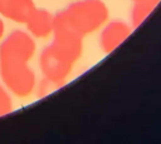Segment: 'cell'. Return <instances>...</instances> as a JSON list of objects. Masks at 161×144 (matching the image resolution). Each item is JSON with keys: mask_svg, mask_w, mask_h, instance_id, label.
<instances>
[{"mask_svg": "<svg viewBox=\"0 0 161 144\" xmlns=\"http://www.w3.org/2000/svg\"><path fill=\"white\" fill-rule=\"evenodd\" d=\"M53 34V43L43 49L39 65L45 79L57 85H62L73 63L82 53V39L78 33L57 19H54Z\"/></svg>", "mask_w": 161, "mask_h": 144, "instance_id": "cell-2", "label": "cell"}, {"mask_svg": "<svg viewBox=\"0 0 161 144\" xmlns=\"http://www.w3.org/2000/svg\"><path fill=\"white\" fill-rule=\"evenodd\" d=\"M131 29L121 21H113L109 25H107L99 38L102 49L106 53L112 51L114 48H117L130 34Z\"/></svg>", "mask_w": 161, "mask_h": 144, "instance_id": "cell-6", "label": "cell"}, {"mask_svg": "<svg viewBox=\"0 0 161 144\" xmlns=\"http://www.w3.org/2000/svg\"><path fill=\"white\" fill-rule=\"evenodd\" d=\"M107 6L101 0H83L69 5L64 11L58 13L54 19L65 26L84 35L98 29L107 19Z\"/></svg>", "mask_w": 161, "mask_h": 144, "instance_id": "cell-3", "label": "cell"}, {"mask_svg": "<svg viewBox=\"0 0 161 144\" xmlns=\"http://www.w3.org/2000/svg\"><path fill=\"white\" fill-rule=\"evenodd\" d=\"M35 9L33 0H0V14L16 23H26Z\"/></svg>", "mask_w": 161, "mask_h": 144, "instance_id": "cell-4", "label": "cell"}, {"mask_svg": "<svg viewBox=\"0 0 161 144\" xmlns=\"http://www.w3.org/2000/svg\"><path fill=\"white\" fill-rule=\"evenodd\" d=\"M13 110V101L9 95V93L5 90V88L0 84V116L10 114Z\"/></svg>", "mask_w": 161, "mask_h": 144, "instance_id": "cell-8", "label": "cell"}, {"mask_svg": "<svg viewBox=\"0 0 161 144\" xmlns=\"http://www.w3.org/2000/svg\"><path fill=\"white\" fill-rule=\"evenodd\" d=\"M135 8L132 13V20L135 25H138L153 9V6L157 4L158 0H133Z\"/></svg>", "mask_w": 161, "mask_h": 144, "instance_id": "cell-7", "label": "cell"}, {"mask_svg": "<svg viewBox=\"0 0 161 144\" xmlns=\"http://www.w3.org/2000/svg\"><path fill=\"white\" fill-rule=\"evenodd\" d=\"M34 53L35 43L23 30L11 31L0 44V78L16 96H28L35 86L34 71L28 65Z\"/></svg>", "mask_w": 161, "mask_h": 144, "instance_id": "cell-1", "label": "cell"}, {"mask_svg": "<svg viewBox=\"0 0 161 144\" xmlns=\"http://www.w3.org/2000/svg\"><path fill=\"white\" fill-rule=\"evenodd\" d=\"M25 24L33 36L45 38L53 33L54 16L45 9H35Z\"/></svg>", "mask_w": 161, "mask_h": 144, "instance_id": "cell-5", "label": "cell"}, {"mask_svg": "<svg viewBox=\"0 0 161 144\" xmlns=\"http://www.w3.org/2000/svg\"><path fill=\"white\" fill-rule=\"evenodd\" d=\"M4 30H5V26H4L3 20L0 19V39H1V38H3V35H4Z\"/></svg>", "mask_w": 161, "mask_h": 144, "instance_id": "cell-9", "label": "cell"}]
</instances>
